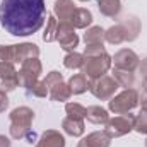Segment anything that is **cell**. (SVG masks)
Masks as SVG:
<instances>
[{
    "instance_id": "obj_1",
    "label": "cell",
    "mask_w": 147,
    "mask_h": 147,
    "mask_svg": "<svg viewBox=\"0 0 147 147\" xmlns=\"http://www.w3.org/2000/svg\"><path fill=\"white\" fill-rule=\"evenodd\" d=\"M45 14V0H2L0 24L12 36H29L43 26Z\"/></svg>"
},
{
    "instance_id": "obj_2",
    "label": "cell",
    "mask_w": 147,
    "mask_h": 147,
    "mask_svg": "<svg viewBox=\"0 0 147 147\" xmlns=\"http://www.w3.org/2000/svg\"><path fill=\"white\" fill-rule=\"evenodd\" d=\"M84 72L91 79H99L103 74L108 72L111 65V58L108 53L105 51L103 45H91L86 48V55H84Z\"/></svg>"
},
{
    "instance_id": "obj_3",
    "label": "cell",
    "mask_w": 147,
    "mask_h": 147,
    "mask_svg": "<svg viewBox=\"0 0 147 147\" xmlns=\"http://www.w3.org/2000/svg\"><path fill=\"white\" fill-rule=\"evenodd\" d=\"M38 55H39V50L33 43L10 45V46L0 45V60L9 62V63H22L28 58H38Z\"/></svg>"
},
{
    "instance_id": "obj_4",
    "label": "cell",
    "mask_w": 147,
    "mask_h": 147,
    "mask_svg": "<svg viewBox=\"0 0 147 147\" xmlns=\"http://www.w3.org/2000/svg\"><path fill=\"white\" fill-rule=\"evenodd\" d=\"M33 118H34V113L29 108H26V106L14 110L10 113V121H12V125H10V135L14 139L26 137L31 132V121H33Z\"/></svg>"
},
{
    "instance_id": "obj_5",
    "label": "cell",
    "mask_w": 147,
    "mask_h": 147,
    "mask_svg": "<svg viewBox=\"0 0 147 147\" xmlns=\"http://www.w3.org/2000/svg\"><path fill=\"white\" fill-rule=\"evenodd\" d=\"M45 84L48 87V92H50V98L53 101H67L70 98V87L63 84L62 80V75L58 72H50L48 77L45 79Z\"/></svg>"
},
{
    "instance_id": "obj_6",
    "label": "cell",
    "mask_w": 147,
    "mask_h": 147,
    "mask_svg": "<svg viewBox=\"0 0 147 147\" xmlns=\"http://www.w3.org/2000/svg\"><path fill=\"white\" fill-rule=\"evenodd\" d=\"M139 103V94L134 89H127L121 94L115 96L110 101V110L115 111L116 115H125L130 110H134Z\"/></svg>"
},
{
    "instance_id": "obj_7",
    "label": "cell",
    "mask_w": 147,
    "mask_h": 147,
    "mask_svg": "<svg viewBox=\"0 0 147 147\" xmlns=\"http://www.w3.org/2000/svg\"><path fill=\"white\" fill-rule=\"evenodd\" d=\"M135 123V116L132 115H121V116H115L106 121V130L105 134L108 137H121L125 134H128L134 128Z\"/></svg>"
},
{
    "instance_id": "obj_8",
    "label": "cell",
    "mask_w": 147,
    "mask_h": 147,
    "mask_svg": "<svg viewBox=\"0 0 147 147\" xmlns=\"http://www.w3.org/2000/svg\"><path fill=\"white\" fill-rule=\"evenodd\" d=\"M41 74V63L38 58H28L22 62L21 72H19V84H22L26 89H31L38 82V77Z\"/></svg>"
},
{
    "instance_id": "obj_9",
    "label": "cell",
    "mask_w": 147,
    "mask_h": 147,
    "mask_svg": "<svg viewBox=\"0 0 147 147\" xmlns=\"http://www.w3.org/2000/svg\"><path fill=\"white\" fill-rule=\"evenodd\" d=\"M134 22V17H127L121 24H118V26H113L111 29H108V33H105V38H106V41L111 43V45H118V43H121V41H132V39H135L137 38V33H134V31H130V24Z\"/></svg>"
},
{
    "instance_id": "obj_10",
    "label": "cell",
    "mask_w": 147,
    "mask_h": 147,
    "mask_svg": "<svg viewBox=\"0 0 147 147\" xmlns=\"http://www.w3.org/2000/svg\"><path fill=\"white\" fill-rule=\"evenodd\" d=\"M116 87H118V84L111 77H99V79H92V82H89V89L98 99H110L115 94Z\"/></svg>"
},
{
    "instance_id": "obj_11",
    "label": "cell",
    "mask_w": 147,
    "mask_h": 147,
    "mask_svg": "<svg viewBox=\"0 0 147 147\" xmlns=\"http://www.w3.org/2000/svg\"><path fill=\"white\" fill-rule=\"evenodd\" d=\"M57 39L60 41V46L67 51L72 53L79 43V38L74 31V26L69 22H58V31H57Z\"/></svg>"
},
{
    "instance_id": "obj_12",
    "label": "cell",
    "mask_w": 147,
    "mask_h": 147,
    "mask_svg": "<svg viewBox=\"0 0 147 147\" xmlns=\"http://www.w3.org/2000/svg\"><path fill=\"white\" fill-rule=\"evenodd\" d=\"M19 86V74L14 65L9 62H0V87L5 91H12Z\"/></svg>"
},
{
    "instance_id": "obj_13",
    "label": "cell",
    "mask_w": 147,
    "mask_h": 147,
    "mask_svg": "<svg viewBox=\"0 0 147 147\" xmlns=\"http://www.w3.org/2000/svg\"><path fill=\"white\" fill-rule=\"evenodd\" d=\"M115 65H116V69L132 72L139 65V58L132 50H121L115 55Z\"/></svg>"
},
{
    "instance_id": "obj_14",
    "label": "cell",
    "mask_w": 147,
    "mask_h": 147,
    "mask_svg": "<svg viewBox=\"0 0 147 147\" xmlns=\"http://www.w3.org/2000/svg\"><path fill=\"white\" fill-rule=\"evenodd\" d=\"M74 12H75V7H74L72 0H57L55 2V14H57L60 22H69L70 24Z\"/></svg>"
},
{
    "instance_id": "obj_15",
    "label": "cell",
    "mask_w": 147,
    "mask_h": 147,
    "mask_svg": "<svg viewBox=\"0 0 147 147\" xmlns=\"http://www.w3.org/2000/svg\"><path fill=\"white\" fill-rule=\"evenodd\" d=\"M36 147H65V140L58 132L48 130L41 135V140Z\"/></svg>"
},
{
    "instance_id": "obj_16",
    "label": "cell",
    "mask_w": 147,
    "mask_h": 147,
    "mask_svg": "<svg viewBox=\"0 0 147 147\" xmlns=\"http://www.w3.org/2000/svg\"><path fill=\"white\" fill-rule=\"evenodd\" d=\"M79 147H110V137L106 134L96 132V134H91L87 139L80 140Z\"/></svg>"
},
{
    "instance_id": "obj_17",
    "label": "cell",
    "mask_w": 147,
    "mask_h": 147,
    "mask_svg": "<svg viewBox=\"0 0 147 147\" xmlns=\"http://www.w3.org/2000/svg\"><path fill=\"white\" fill-rule=\"evenodd\" d=\"M92 22V16L87 9H75L72 19H70V24L74 28H86Z\"/></svg>"
},
{
    "instance_id": "obj_18",
    "label": "cell",
    "mask_w": 147,
    "mask_h": 147,
    "mask_svg": "<svg viewBox=\"0 0 147 147\" xmlns=\"http://www.w3.org/2000/svg\"><path fill=\"white\" fill-rule=\"evenodd\" d=\"M86 118L91 123L99 125V123H106L110 116H108V111L105 110V108H101V106H91V108H87V111H86Z\"/></svg>"
},
{
    "instance_id": "obj_19",
    "label": "cell",
    "mask_w": 147,
    "mask_h": 147,
    "mask_svg": "<svg viewBox=\"0 0 147 147\" xmlns=\"http://www.w3.org/2000/svg\"><path fill=\"white\" fill-rule=\"evenodd\" d=\"M69 87H70V92H74V94H82L84 91H87L89 89V82L86 79V74L72 75V79L69 80Z\"/></svg>"
},
{
    "instance_id": "obj_20",
    "label": "cell",
    "mask_w": 147,
    "mask_h": 147,
    "mask_svg": "<svg viewBox=\"0 0 147 147\" xmlns=\"http://www.w3.org/2000/svg\"><path fill=\"white\" fill-rule=\"evenodd\" d=\"M63 130L69 134V135H74V137H79L84 134V123L82 120H77V118H65L63 120Z\"/></svg>"
},
{
    "instance_id": "obj_21",
    "label": "cell",
    "mask_w": 147,
    "mask_h": 147,
    "mask_svg": "<svg viewBox=\"0 0 147 147\" xmlns=\"http://www.w3.org/2000/svg\"><path fill=\"white\" fill-rule=\"evenodd\" d=\"M99 3V10L101 14L108 16V17H115L120 12V0H98Z\"/></svg>"
},
{
    "instance_id": "obj_22",
    "label": "cell",
    "mask_w": 147,
    "mask_h": 147,
    "mask_svg": "<svg viewBox=\"0 0 147 147\" xmlns=\"http://www.w3.org/2000/svg\"><path fill=\"white\" fill-rule=\"evenodd\" d=\"M84 39H86L87 46H91V45H103L105 31H103L101 28H91V29L84 34Z\"/></svg>"
},
{
    "instance_id": "obj_23",
    "label": "cell",
    "mask_w": 147,
    "mask_h": 147,
    "mask_svg": "<svg viewBox=\"0 0 147 147\" xmlns=\"http://www.w3.org/2000/svg\"><path fill=\"white\" fill-rule=\"evenodd\" d=\"M115 80H116V84L118 86H121V87H132V84H134V75L132 72H128V70H121V69H116L115 70Z\"/></svg>"
},
{
    "instance_id": "obj_24",
    "label": "cell",
    "mask_w": 147,
    "mask_h": 147,
    "mask_svg": "<svg viewBox=\"0 0 147 147\" xmlns=\"http://www.w3.org/2000/svg\"><path fill=\"white\" fill-rule=\"evenodd\" d=\"M57 31H58V22H57V19H55L53 16H50V17H48V24H46V31H45V34H43V39H45V41H53V39H57Z\"/></svg>"
},
{
    "instance_id": "obj_25",
    "label": "cell",
    "mask_w": 147,
    "mask_h": 147,
    "mask_svg": "<svg viewBox=\"0 0 147 147\" xmlns=\"http://www.w3.org/2000/svg\"><path fill=\"white\" fill-rule=\"evenodd\" d=\"M63 65H65L67 69H80V67L84 65V57L72 51V53H69V55L65 57Z\"/></svg>"
},
{
    "instance_id": "obj_26",
    "label": "cell",
    "mask_w": 147,
    "mask_h": 147,
    "mask_svg": "<svg viewBox=\"0 0 147 147\" xmlns=\"http://www.w3.org/2000/svg\"><path fill=\"white\" fill-rule=\"evenodd\" d=\"M86 108L84 106H80V105H77V103H69L67 105V115L70 116V118H77V120H82L84 116H86Z\"/></svg>"
},
{
    "instance_id": "obj_27",
    "label": "cell",
    "mask_w": 147,
    "mask_h": 147,
    "mask_svg": "<svg viewBox=\"0 0 147 147\" xmlns=\"http://www.w3.org/2000/svg\"><path fill=\"white\" fill-rule=\"evenodd\" d=\"M134 128L139 134H147V110H142L139 113V116H135Z\"/></svg>"
},
{
    "instance_id": "obj_28",
    "label": "cell",
    "mask_w": 147,
    "mask_h": 147,
    "mask_svg": "<svg viewBox=\"0 0 147 147\" xmlns=\"http://www.w3.org/2000/svg\"><path fill=\"white\" fill-rule=\"evenodd\" d=\"M29 92H33L34 96H39V98H45L46 94H48V87H46V84H45V80L43 82H36L31 89H28Z\"/></svg>"
},
{
    "instance_id": "obj_29",
    "label": "cell",
    "mask_w": 147,
    "mask_h": 147,
    "mask_svg": "<svg viewBox=\"0 0 147 147\" xmlns=\"http://www.w3.org/2000/svg\"><path fill=\"white\" fill-rule=\"evenodd\" d=\"M7 106H9V98L5 96V92H3V91H0V113H2V111H5Z\"/></svg>"
},
{
    "instance_id": "obj_30",
    "label": "cell",
    "mask_w": 147,
    "mask_h": 147,
    "mask_svg": "<svg viewBox=\"0 0 147 147\" xmlns=\"http://www.w3.org/2000/svg\"><path fill=\"white\" fill-rule=\"evenodd\" d=\"M0 147H10L9 140H7L5 137H2V135H0Z\"/></svg>"
},
{
    "instance_id": "obj_31",
    "label": "cell",
    "mask_w": 147,
    "mask_h": 147,
    "mask_svg": "<svg viewBox=\"0 0 147 147\" xmlns=\"http://www.w3.org/2000/svg\"><path fill=\"white\" fill-rule=\"evenodd\" d=\"M142 74L146 75V79H147V60L144 62V63H142Z\"/></svg>"
},
{
    "instance_id": "obj_32",
    "label": "cell",
    "mask_w": 147,
    "mask_h": 147,
    "mask_svg": "<svg viewBox=\"0 0 147 147\" xmlns=\"http://www.w3.org/2000/svg\"><path fill=\"white\" fill-rule=\"evenodd\" d=\"M146 91H147V79H146Z\"/></svg>"
},
{
    "instance_id": "obj_33",
    "label": "cell",
    "mask_w": 147,
    "mask_h": 147,
    "mask_svg": "<svg viewBox=\"0 0 147 147\" xmlns=\"http://www.w3.org/2000/svg\"><path fill=\"white\" fill-rule=\"evenodd\" d=\"M146 147H147V142H146Z\"/></svg>"
},
{
    "instance_id": "obj_34",
    "label": "cell",
    "mask_w": 147,
    "mask_h": 147,
    "mask_svg": "<svg viewBox=\"0 0 147 147\" xmlns=\"http://www.w3.org/2000/svg\"><path fill=\"white\" fill-rule=\"evenodd\" d=\"M82 2H86V0H82Z\"/></svg>"
}]
</instances>
